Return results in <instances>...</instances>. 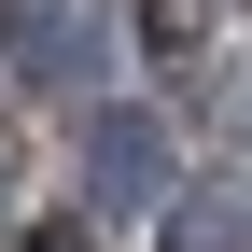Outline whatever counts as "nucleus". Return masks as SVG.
I'll return each instance as SVG.
<instances>
[{
  "label": "nucleus",
  "mask_w": 252,
  "mask_h": 252,
  "mask_svg": "<svg viewBox=\"0 0 252 252\" xmlns=\"http://www.w3.org/2000/svg\"><path fill=\"white\" fill-rule=\"evenodd\" d=\"M238 224H252V196H238Z\"/></svg>",
  "instance_id": "0eeeda50"
},
{
  "label": "nucleus",
  "mask_w": 252,
  "mask_h": 252,
  "mask_svg": "<svg viewBox=\"0 0 252 252\" xmlns=\"http://www.w3.org/2000/svg\"><path fill=\"white\" fill-rule=\"evenodd\" d=\"M84 196H98V210H154V196H168V126H154V112H98V126H84Z\"/></svg>",
  "instance_id": "f03ea898"
},
{
  "label": "nucleus",
  "mask_w": 252,
  "mask_h": 252,
  "mask_svg": "<svg viewBox=\"0 0 252 252\" xmlns=\"http://www.w3.org/2000/svg\"><path fill=\"white\" fill-rule=\"evenodd\" d=\"M0 182H14V154H0Z\"/></svg>",
  "instance_id": "423d86ee"
},
{
  "label": "nucleus",
  "mask_w": 252,
  "mask_h": 252,
  "mask_svg": "<svg viewBox=\"0 0 252 252\" xmlns=\"http://www.w3.org/2000/svg\"><path fill=\"white\" fill-rule=\"evenodd\" d=\"M0 70L14 84H84L98 70V14L84 0H0Z\"/></svg>",
  "instance_id": "f257e3e1"
},
{
  "label": "nucleus",
  "mask_w": 252,
  "mask_h": 252,
  "mask_svg": "<svg viewBox=\"0 0 252 252\" xmlns=\"http://www.w3.org/2000/svg\"><path fill=\"white\" fill-rule=\"evenodd\" d=\"M154 210H168V252H238V238H252V224H238V182H168Z\"/></svg>",
  "instance_id": "7ed1b4c3"
},
{
  "label": "nucleus",
  "mask_w": 252,
  "mask_h": 252,
  "mask_svg": "<svg viewBox=\"0 0 252 252\" xmlns=\"http://www.w3.org/2000/svg\"><path fill=\"white\" fill-rule=\"evenodd\" d=\"M210 42H224V0H140V56L154 70H196Z\"/></svg>",
  "instance_id": "20e7f679"
},
{
  "label": "nucleus",
  "mask_w": 252,
  "mask_h": 252,
  "mask_svg": "<svg viewBox=\"0 0 252 252\" xmlns=\"http://www.w3.org/2000/svg\"><path fill=\"white\" fill-rule=\"evenodd\" d=\"M14 252H84V224H28V238H14Z\"/></svg>",
  "instance_id": "39448f33"
}]
</instances>
